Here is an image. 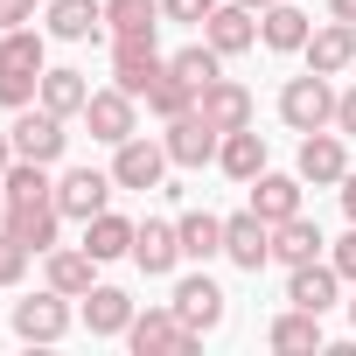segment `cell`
<instances>
[{
	"instance_id": "cell-1",
	"label": "cell",
	"mask_w": 356,
	"mask_h": 356,
	"mask_svg": "<svg viewBox=\"0 0 356 356\" xmlns=\"http://www.w3.org/2000/svg\"><path fill=\"white\" fill-rule=\"evenodd\" d=\"M280 119H286L293 133H321V126H335V84H328L321 70L286 77V91H280Z\"/></svg>"
},
{
	"instance_id": "cell-2",
	"label": "cell",
	"mask_w": 356,
	"mask_h": 356,
	"mask_svg": "<svg viewBox=\"0 0 356 356\" xmlns=\"http://www.w3.org/2000/svg\"><path fill=\"white\" fill-rule=\"evenodd\" d=\"M63 126H70V119H56L49 105H22L8 133H15V154H22V161L56 168V161H63V147H70V133H63Z\"/></svg>"
},
{
	"instance_id": "cell-3",
	"label": "cell",
	"mask_w": 356,
	"mask_h": 356,
	"mask_svg": "<svg viewBox=\"0 0 356 356\" xmlns=\"http://www.w3.org/2000/svg\"><path fill=\"white\" fill-rule=\"evenodd\" d=\"M168 168H175L168 147L147 140V133H133V140L112 147V182H119V189H161V182H168Z\"/></svg>"
},
{
	"instance_id": "cell-4",
	"label": "cell",
	"mask_w": 356,
	"mask_h": 356,
	"mask_svg": "<svg viewBox=\"0 0 356 356\" xmlns=\"http://www.w3.org/2000/svg\"><path fill=\"white\" fill-rule=\"evenodd\" d=\"M112 189H119L112 168H105V175H98V168H63V175H56V210H63L70 224H91L98 210H112Z\"/></svg>"
},
{
	"instance_id": "cell-5",
	"label": "cell",
	"mask_w": 356,
	"mask_h": 356,
	"mask_svg": "<svg viewBox=\"0 0 356 356\" xmlns=\"http://www.w3.org/2000/svg\"><path fill=\"white\" fill-rule=\"evenodd\" d=\"M168 307L182 314V328H189V335H217V328H224V286H217L210 273H189V280H175Z\"/></svg>"
},
{
	"instance_id": "cell-6",
	"label": "cell",
	"mask_w": 356,
	"mask_h": 356,
	"mask_svg": "<svg viewBox=\"0 0 356 356\" xmlns=\"http://www.w3.org/2000/svg\"><path fill=\"white\" fill-rule=\"evenodd\" d=\"M15 335H22V342H63V335H70V293L42 286V293L15 300Z\"/></svg>"
},
{
	"instance_id": "cell-7",
	"label": "cell",
	"mask_w": 356,
	"mask_h": 356,
	"mask_svg": "<svg viewBox=\"0 0 356 356\" xmlns=\"http://www.w3.org/2000/svg\"><path fill=\"white\" fill-rule=\"evenodd\" d=\"M161 147H168V161L175 168H203V161H217V147H224V133L189 105L182 119H168V133H161Z\"/></svg>"
},
{
	"instance_id": "cell-8",
	"label": "cell",
	"mask_w": 356,
	"mask_h": 356,
	"mask_svg": "<svg viewBox=\"0 0 356 356\" xmlns=\"http://www.w3.org/2000/svg\"><path fill=\"white\" fill-rule=\"evenodd\" d=\"M168 77V56L154 42H112V84L126 98H154V84Z\"/></svg>"
},
{
	"instance_id": "cell-9",
	"label": "cell",
	"mask_w": 356,
	"mask_h": 356,
	"mask_svg": "<svg viewBox=\"0 0 356 356\" xmlns=\"http://www.w3.org/2000/svg\"><path fill=\"white\" fill-rule=\"evenodd\" d=\"M300 182H314V189H342V175H349V154H342V133L335 126H321V133H300Z\"/></svg>"
},
{
	"instance_id": "cell-10",
	"label": "cell",
	"mask_w": 356,
	"mask_h": 356,
	"mask_svg": "<svg viewBox=\"0 0 356 356\" xmlns=\"http://www.w3.org/2000/svg\"><path fill=\"white\" fill-rule=\"evenodd\" d=\"M84 126H91V140L119 147V140H133V133H140V98H126L119 84H112V91H91V105H84Z\"/></svg>"
},
{
	"instance_id": "cell-11",
	"label": "cell",
	"mask_w": 356,
	"mask_h": 356,
	"mask_svg": "<svg viewBox=\"0 0 356 356\" xmlns=\"http://www.w3.org/2000/svg\"><path fill=\"white\" fill-rule=\"evenodd\" d=\"M8 231L35 252V259H49L56 252V238H63V210H56V196H35V203H8Z\"/></svg>"
},
{
	"instance_id": "cell-12",
	"label": "cell",
	"mask_w": 356,
	"mask_h": 356,
	"mask_svg": "<svg viewBox=\"0 0 356 356\" xmlns=\"http://www.w3.org/2000/svg\"><path fill=\"white\" fill-rule=\"evenodd\" d=\"M342 273L328 266V259H307V266H286V300L293 307H307V314H328L335 300H342Z\"/></svg>"
},
{
	"instance_id": "cell-13",
	"label": "cell",
	"mask_w": 356,
	"mask_h": 356,
	"mask_svg": "<svg viewBox=\"0 0 356 356\" xmlns=\"http://www.w3.org/2000/svg\"><path fill=\"white\" fill-rule=\"evenodd\" d=\"M203 42H210L217 56H245V49H259V15L238 8V0H217L210 22H203Z\"/></svg>"
},
{
	"instance_id": "cell-14",
	"label": "cell",
	"mask_w": 356,
	"mask_h": 356,
	"mask_svg": "<svg viewBox=\"0 0 356 356\" xmlns=\"http://www.w3.org/2000/svg\"><path fill=\"white\" fill-rule=\"evenodd\" d=\"M224 259H231V266H245V273H259V266L273 259V224H266L259 210L224 217Z\"/></svg>"
},
{
	"instance_id": "cell-15",
	"label": "cell",
	"mask_w": 356,
	"mask_h": 356,
	"mask_svg": "<svg viewBox=\"0 0 356 356\" xmlns=\"http://www.w3.org/2000/svg\"><path fill=\"white\" fill-rule=\"evenodd\" d=\"M126 342H133L140 356H161V349H196L203 335H189V328H182V314H175V307H147V314H133Z\"/></svg>"
},
{
	"instance_id": "cell-16",
	"label": "cell",
	"mask_w": 356,
	"mask_h": 356,
	"mask_svg": "<svg viewBox=\"0 0 356 356\" xmlns=\"http://www.w3.org/2000/svg\"><path fill=\"white\" fill-rule=\"evenodd\" d=\"M133 266H140L147 280H168L175 266H182V238H175L168 217H147V224L133 231Z\"/></svg>"
},
{
	"instance_id": "cell-17",
	"label": "cell",
	"mask_w": 356,
	"mask_h": 356,
	"mask_svg": "<svg viewBox=\"0 0 356 356\" xmlns=\"http://www.w3.org/2000/svg\"><path fill=\"white\" fill-rule=\"evenodd\" d=\"M300 56H307V70H321V77H342V70L356 63V22H335V15H328V22L307 35V49H300Z\"/></svg>"
},
{
	"instance_id": "cell-18",
	"label": "cell",
	"mask_w": 356,
	"mask_h": 356,
	"mask_svg": "<svg viewBox=\"0 0 356 356\" xmlns=\"http://www.w3.org/2000/svg\"><path fill=\"white\" fill-rule=\"evenodd\" d=\"M307 35H314V15H307V8H293V0H273V8L259 15V42H266V49H280V56H300V49H307Z\"/></svg>"
},
{
	"instance_id": "cell-19",
	"label": "cell",
	"mask_w": 356,
	"mask_h": 356,
	"mask_svg": "<svg viewBox=\"0 0 356 356\" xmlns=\"http://www.w3.org/2000/svg\"><path fill=\"white\" fill-rule=\"evenodd\" d=\"M196 112H203L217 133H238V126H252V91H245L238 77H217V84L196 91Z\"/></svg>"
},
{
	"instance_id": "cell-20",
	"label": "cell",
	"mask_w": 356,
	"mask_h": 356,
	"mask_svg": "<svg viewBox=\"0 0 356 356\" xmlns=\"http://www.w3.org/2000/svg\"><path fill=\"white\" fill-rule=\"evenodd\" d=\"M266 342H273L280 356H314V349H328V335H321V314H307V307H293V300H286V314H273Z\"/></svg>"
},
{
	"instance_id": "cell-21",
	"label": "cell",
	"mask_w": 356,
	"mask_h": 356,
	"mask_svg": "<svg viewBox=\"0 0 356 356\" xmlns=\"http://www.w3.org/2000/svg\"><path fill=\"white\" fill-rule=\"evenodd\" d=\"M49 35L56 42H98L105 35V0H49Z\"/></svg>"
},
{
	"instance_id": "cell-22",
	"label": "cell",
	"mask_w": 356,
	"mask_h": 356,
	"mask_svg": "<svg viewBox=\"0 0 356 356\" xmlns=\"http://www.w3.org/2000/svg\"><path fill=\"white\" fill-rule=\"evenodd\" d=\"M133 217H119V210H98L91 224H84V252L98 259V266H112V259H133Z\"/></svg>"
},
{
	"instance_id": "cell-23",
	"label": "cell",
	"mask_w": 356,
	"mask_h": 356,
	"mask_svg": "<svg viewBox=\"0 0 356 356\" xmlns=\"http://www.w3.org/2000/svg\"><path fill=\"white\" fill-rule=\"evenodd\" d=\"M112 42H154L161 35V0H105Z\"/></svg>"
},
{
	"instance_id": "cell-24",
	"label": "cell",
	"mask_w": 356,
	"mask_h": 356,
	"mask_svg": "<svg viewBox=\"0 0 356 356\" xmlns=\"http://www.w3.org/2000/svg\"><path fill=\"white\" fill-rule=\"evenodd\" d=\"M300 189H307L300 175H273V168H266L259 182H252V210H259L266 224H286V217H300Z\"/></svg>"
},
{
	"instance_id": "cell-25",
	"label": "cell",
	"mask_w": 356,
	"mask_h": 356,
	"mask_svg": "<svg viewBox=\"0 0 356 356\" xmlns=\"http://www.w3.org/2000/svg\"><path fill=\"white\" fill-rule=\"evenodd\" d=\"M217 168L231 175V182H259V175H266V133H252V126L224 133V147H217Z\"/></svg>"
},
{
	"instance_id": "cell-26",
	"label": "cell",
	"mask_w": 356,
	"mask_h": 356,
	"mask_svg": "<svg viewBox=\"0 0 356 356\" xmlns=\"http://www.w3.org/2000/svg\"><path fill=\"white\" fill-rule=\"evenodd\" d=\"M175 238H182V259H196V266L224 259V217H210V210H182L175 217Z\"/></svg>"
},
{
	"instance_id": "cell-27",
	"label": "cell",
	"mask_w": 356,
	"mask_h": 356,
	"mask_svg": "<svg viewBox=\"0 0 356 356\" xmlns=\"http://www.w3.org/2000/svg\"><path fill=\"white\" fill-rule=\"evenodd\" d=\"M49 286L70 293V300H84V293L98 286V259H91L84 245H56V252H49Z\"/></svg>"
},
{
	"instance_id": "cell-28",
	"label": "cell",
	"mask_w": 356,
	"mask_h": 356,
	"mask_svg": "<svg viewBox=\"0 0 356 356\" xmlns=\"http://www.w3.org/2000/svg\"><path fill=\"white\" fill-rule=\"evenodd\" d=\"M0 70H49V29H0Z\"/></svg>"
},
{
	"instance_id": "cell-29",
	"label": "cell",
	"mask_w": 356,
	"mask_h": 356,
	"mask_svg": "<svg viewBox=\"0 0 356 356\" xmlns=\"http://www.w3.org/2000/svg\"><path fill=\"white\" fill-rule=\"evenodd\" d=\"M321 224L314 217H286V224H273V259L280 266H307V259H321Z\"/></svg>"
},
{
	"instance_id": "cell-30",
	"label": "cell",
	"mask_w": 356,
	"mask_h": 356,
	"mask_svg": "<svg viewBox=\"0 0 356 356\" xmlns=\"http://www.w3.org/2000/svg\"><path fill=\"white\" fill-rule=\"evenodd\" d=\"M133 314H140V307H133L119 286H91V293H84V328H91V335H126Z\"/></svg>"
},
{
	"instance_id": "cell-31",
	"label": "cell",
	"mask_w": 356,
	"mask_h": 356,
	"mask_svg": "<svg viewBox=\"0 0 356 356\" xmlns=\"http://www.w3.org/2000/svg\"><path fill=\"white\" fill-rule=\"evenodd\" d=\"M35 105H49L56 119H84V105H91L84 70H42V98H35Z\"/></svg>"
},
{
	"instance_id": "cell-32",
	"label": "cell",
	"mask_w": 356,
	"mask_h": 356,
	"mask_svg": "<svg viewBox=\"0 0 356 356\" xmlns=\"http://www.w3.org/2000/svg\"><path fill=\"white\" fill-rule=\"evenodd\" d=\"M168 70L182 77V84H196V91H203V84H217V77H224V56H217L210 42H189V49H175V56H168Z\"/></svg>"
},
{
	"instance_id": "cell-33",
	"label": "cell",
	"mask_w": 356,
	"mask_h": 356,
	"mask_svg": "<svg viewBox=\"0 0 356 356\" xmlns=\"http://www.w3.org/2000/svg\"><path fill=\"white\" fill-rule=\"evenodd\" d=\"M189 105H196V84H182L175 70H168V77L154 84V98H147V112H154V119H182Z\"/></svg>"
},
{
	"instance_id": "cell-34",
	"label": "cell",
	"mask_w": 356,
	"mask_h": 356,
	"mask_svg": "<svg viewBox=\"0 0 356 356\" xmlns=\"http://www.w3.org/2000/svg\"><path fill=\"white\" fill-rule=\"evenodd\" d=\"M29 259H35V252H29V245H22V238L8 231V224H0V293L29 280Z\"/></svg>"
},
{
	"instance_id": "cell-35",
	"label": "cell",
	"mask_w": 356,
	"mask_h": 356,
	"mask_svg": "<svg viewBox=\"0 0 356 356\" xmlns=\"http://www.w3.org/2000/svg\"><path fill=\"white\" fill-rule=\"evenodd\" d=\"M35 98H42V70H0V105L8 112H22Z\"/></svg>"
},
{
	"instance_id": "cell-36",
	"label": "cell",
	"mask_w": 356,
	"mask_h": 356,
	"mask_svg": "<svg viewBox=\"0 0 356 356\" xmlns=\"http://www.w3.org/2000/svg\"><path fill=\"white\" fill-rule=\"evenodd\" d=\"M210 8H217V0H161V15H168V22H196V29L210 22Z\"/></svg>"
},
{
	"instance_id": "cell-37",
	"label": "cell",
	"mask_w": 356,
	"mask_h": 356,
	"mask_svg": "<svg viewBox=\"0 0 356 356\" xmlns=\"http://www.w3.org/2000/svg\"><path fill=\"white\" fill-rule=\"evenodd\" d=\"M328 266L356 286V224H349V238H335V245H328Z\"/></svg>"
},
{
	"instance_id": "cell-38",
	"label": "cell",
	"mask_w": 356,
	"mask_h": 356,
	"mask_svg": "<svg viewBox=\"0 0 356 356\" xmlns=\"http://www.w3.org/2000/svg\"><path fill=\"white\" fill-rule=\"evenodd\" d=\"M335 133H342V140H356V84H349V91H335Z\"/></svg>"
},
{
	"instance_id": "cell-39",
	"label": "cell",
	"mask_w": 356,
	"mask_h": 356,
	"mask_svg": "<svg viewBox=\"0 0 356 356\" xmlns=\"http://www.w3.org/2000/svg\"><path fill=\"white\" fill-rule=\"evenodd\" d=\"M22 22H35V0H0V29H22Z\"/></svg>"
},
{
	"instance_id": "cell-40",
	"label": "cell",
	"mask_w": 356,
	"mask_h": 356,
	"mask_svg": "<svg viewBox=\"0 0 356 356\" xmlns=\"http://www.w3.org/2000/svg\"><path fill=\"white\" fill-rule=\"evenodd\" d=\"M342 210H349V224H356V168L342 175Z\"/></svg>"
},
{
	"instance_id": "cell-41",
	"label": "cell",
	"mask_w": 356,
	"mask_h": 356,
	"mask_svg": "<svg viewBox=\"0 0 356 356\" xmlns=\"http://www.w3.org/2000/svg\"><path fill=\"white\" fill-rule=\"evenodd\" d=\"M15 168V133H0V175Z\"/></svg>"
},
{
	"instance_id": "cell-42",
	"label": "cell",
	"mask_w": 356,
	"mask_h": 356,
	"mask_svg": "<svg viewBox=\"0 0 356 356\" xmlns=\"http://www.w3.org/2000/svg\"><path fill=\"white\" fill-rule=\"evenodd\" d=\"M328 15L335 22H356V0H328Z\"/></svg>"
},
{
	"instance_id": "cell-43",
	"label": "cell",
	"mask_w": 356,
	"mask_h": 356,
	"mask_svg": "<svg viewBox=\"0 0 356 356\" xmlns=\"http://www.w3.org/2000/svg\"><path fill=\"white\" fill-rule=\"evenodd\" d=\"M238 8H252V15H266V8H273V0H238Z\"/></svg>"
},
{
	"instance_id": "cell-44",
	"label": "cell",
	"mask_w": 356,
	"mask_h": 356,
	"mask_svg": "<svg viewBox=\"0 0 356 356\" xmlns=\"http://www.w3.org/2000/svg\"><path fill=\"white\" fill-rule=\"evenodd\" d=\"M0 224H8V189H0Z\"/></svg>"
},
{
	"instance_id": "cell-45",
	"label": "cell",
	"mask_w": 356,
	"mask_h": 356,
	"mask_svg": "<svg viewBox=\"0 0 356 356\" xmlns=\"http://www.w3.org/2000/svg\"><path fill=\"white\" fill-rule=\"evenodd\" d=\"M349 328H356V293H349Z\"/></svg>"
}]
</instances>
